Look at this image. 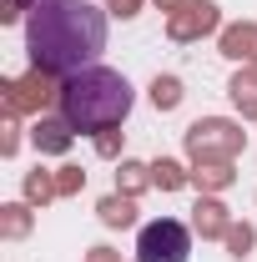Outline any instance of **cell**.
Returning <instances> with one entry per match:
<instances>
[{"label":"cell","instance_id":"3","mask_svg":"<svg viewBox=\"0 0 257 262\" xmlns=\"http://www.w3.org/2000/svg\"><path fill=\"white\" fill-rule=\"evenodd\" d=\"M187 252H192V237L177 217L146 222L136 237V262H187Z\"/></svg>","mask_w":257,"mask_h":262},{"label":"cell","instance_id":"13","mask_svg":"<svg viewBox=\"0 0 257 262\" xmlns=\"http://www.w3.org/2000/svg\"><path fill=\"white\" fill-rule=\"evenodd\" d=\"M56 192H61V187H56L51 177H40V171L26 182V196H31V202H46V196H56Z\"/></svg>","mask_w":257,"mask_h":262},{"label":"cell","instance_id":"19","mask_svg":"<svg viewBox=\"0 0 257 262\" xmlns=\"http://www.w3.org/2000/svg\"><path fill=\"white\" fill-rule=\"evenodd\" d=\"M91 262H116V257H111L106 247H96V252H91Z\"/></svg>","mask_w":257,"mask_h":262},{"label":"cell","instance_id":"12","mask_svg":"<svg viewBox=\"0 0 257 262\" xmlns=\"http://www.w3.org/2000/svg\"><path fill=\"white\" fill-rule=\"evenodd\" d=\"M152 182H157V187H182V166L177 162H157L152 166Z\"/></svg>","mask_w":257,"mask_h":262},{"label":"cell","instance_id":"8","mask_svg":"<svg viewBox=\"0 0 257 262\" xmlns=\"http://www.w3.org/2000/svg\"><path fill=\"white\" fill-rule=\"evenodd\" d=\"M222 51L227 56H257V26H237V31L222 35Z\"/></svg>","mask_w":257,"mask_h":262},{"label":"cell","instance_id":"15","mask_svg":"<svg viewBox=\"0 0 257 262\" xmlns=\"http://www.w3.org/2000/svg\"><path fill=\"white\" fill-rule=\"evenodd\" d=\"M141 182H146V166H136V162L121 166V187H126V192H141Z\"/></svg>","mask_w":257,"mask_h":262},{"label":"cell","instance_id":"9","mask_svg":"<svg viewBox=\"0 0 257 262\" xmlns=\"http://www.w3.org/2000/svg\"><path fill=\"white\" fill-rule=\"evenodd\" d=\"M152 101H157L161 111H172V106L182 101V86H177L172 76H157V86H152Z\"/></svg>","mask_w":257,"mask_h":262},{"label":"cell","instance_id":"14","mask_svg":"<svg viewBox=\"0 0 257 262\" xmlns=\"http://www.w3.org/2000/svg\"><path fill=\"white\" fill-rule=\"evenodd\" d=\"M26 227H31V217H26V207H5V237H20Z\"/></svg>","mask_w":257,"mask_h":262},{"label":"cell","instance_id":"16","mask_svg":"<svg viewBox=\"0 0 257 262\" xmlns=\"http://www.w3.org/2000/svg\"><path fill=\"white\" fill-rule=\"evenodd\" d=\"M227 247H232V252L242 257V252L252 247V232H247V227H227Z\"/></svg>","mask_w":257,"mask_h":262},{"label":"cell","instance_id":"18","mask_svg":"<svg viewBox=\"0 0 257 262\" xmlns=\"http://www.w3.org/2000/svg\"><path fill=\"white\" fill-rule=\"evenodd\" d=\"M136 5H141V0H111V10H116V15H136Z\"/></svg>","mask_w":257,"mask_h":262},{"label":"cell","instance_id":"20","mask_svg":"<svg viewBox=\"0 0 257 262\" xmlns=\"http://www.w3.org/2000/svg\"><path fill=\"white\" fill-rule=\"evenodd\" d=\"M26 5H40V0H26Z\"/></svg>","mask_w":257,"mask_h":262},{"label":"cell","instance_id":"5","mask_svg":"<svg viewBox=\"0 0 257 262\" xmlns=\"http://www.w3.org/2000/svg\"><path fill=\"white\" fill-rule=\"evenodd\" d=\"M217 26V10L202 0V5H182L177 15H172V35L177 40H192V35H202V31H212Z\"/></svg>","mask_w":257,"mask_h":262},{"label":"cell","instance_id":"2","mask_svg":"<svg viewBox=\"0 0 257 262\" xmlns=\"http://www.w3.org/2000/svg\"><path fill=\"white\" fill-rule=\"evenodd\" d=\"M56 101H61V116L76 131H111L116 121H126V111H131V81L121 71L86 66V71L66 76L56 86Z\"/></svg>","mask_w":257,"mask_h":262},{"label":"cell","instance_id":"6","mask_svg":"<svg viewBox=\"0 0 257 262\" xmlns=\"http://www.w3.org/2000/svg\"><path fill=\"white\" fill-rule=\"evenodd\" d=\"M71 121H35V146H40V151H66V146H71Z\"/></svg>","mask_w":257,"mask_h":262},{"label":"cell","instance_id":"4","mask_svg":"<svg viewBox=\"0 0 257 262\" xmlns=\"http://www.w3.org/2000/svg\"><path fill=\"white\" fill-rule=\"evenodd\" d=\"M242 146V131L232 126V121H197L187 131V151H192L197 162L207 166H227V157Z\"/></svg>","mask_w":257,"mask_h":262},{"label":"cell","instance_id":"1","mask_svg":"<svg viewBox=\"0 0 257 262\" xmlns=\"http://www.w3.org/2000/svg\"><path fill=\"white\" fill-rule=\"evenodd\" d=\"M26 51L40 76H76L106 51V10L91 0H40L26 15Z\"/></svg>","mask_w":257,"mask_h":262},{"label":"cell","instance_id":"17","mask_svg":"<svg viewBox=\"0 0 257 262\" xmlns=\"http://www.w3.org/2000/svg\"><path fill=\"white\" fill-rule=\"evenodd\" d=\"M56 187H61V192H76V187H81V171H71V166H66L61 177H56Z\"/></svg>","mask_w":257,"mask_h":262},{"label":"cell","instance_id":"7","mask_svg":"<svg viewBox=\"0 0 257 262\" xmlns=\"http://www.w3.org/2000/svg\"><path fill=\"white\" fill-rule=\"evenodd\" d=\"M101 222H106V227H131V222H136V202H131V196H106V202H101Z\"/></svg>","mask_w":257,"mask_h":262},{"label":"cell","instance_id":"11","mask_svg":"<svg viewBox=\"0 0 257 262\" xmlns=\"http://www.w3.org/2000/svg\"><path fill=\"white\" fill-rule=\"evenodd\" d=\"M197 227H202V232H222L227 227L222 207H217V202H197Z\"/></svg>","mask_w":257,"mask_h":262},{"label":"cell","instance_id":"10","mask_svg":"<svg viewBox=\"0 0 257 262\" xmlns=\"http://www.w3.org/2000/svg\"><path fill=\"white\" fill-rule=\"evenodd\" d=\"M232 96H237V106L257 111V71H252V76H237V81H232Z\"/></svg>","mask_w":257,"mask_h":262}]
</instances>
